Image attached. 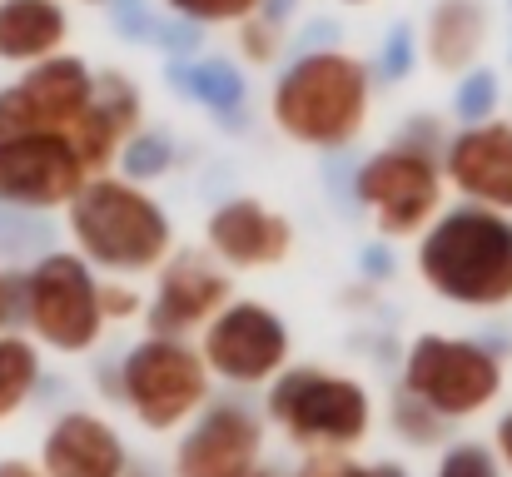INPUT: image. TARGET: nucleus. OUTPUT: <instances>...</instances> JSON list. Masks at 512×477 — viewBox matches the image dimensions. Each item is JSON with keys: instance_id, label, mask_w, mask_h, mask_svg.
Masks as SVG:
<instances>
[{"instance_id": "27", "label": "nucleus", "mask_w": 512, "mask_h": 477, "mask_svg": "<svg viewBox=\"0 0 512 477\" xmlns=\"http://www.w3.org/2000/svg\"><path fill=\"white\" fill-rule=\"evenodd\" d=\"M170 169H174V140L160 135V130H140L125 145V155H120V174L140 179V184H150L155 174H170Z\"/></svg>"}, {"instance_id": "2", "label": "nucleus", "mask_w": 512, "mask_h": 477, "mask_svg": "<svg viewBox=\"0 0 512 477\" xmlns=\"http://www.w3.org/2000/svg\"><path fill=\"white\" fill-rule=\"evenodd\" d=\"M413 269L423 289L468 314L512 309V214L483 204H448L418 239Z\"/></svg>"}, {"instance_id": "31", "label": "nucleus", "mask_w": 512, "mask_h": 477, "mask_svg": "<svg viewBox=\"0 0 512 477\" xmlns=\"http://www.w3.org/2000/svg\"><path fill=\"white\" fill-rule=\"evenodd\" d=\"M25 323V274L0 269V333H15Z\"/></svg>"}, {"instance_id": "28", "label": "nucleus", "mask_w": 512, "mask_h": 477, "mask_svg": "<svg viewBox=\"0 0 512 477\" xmlns=\"http://www.w3.org/2000/svg\"><path fill=\"white\" fill-rule=\"evenodd\" d=\"M100 309H105V323H135L145 318V294L135 289V279H100Z\"/></svg>"}, {"instance_id": "35", "label": "nucleus", "mask_w": 512, "mask_h": 477, "mask_svg": "<svg viewBox=\"0 0 512 477\" xmlns=\"http://www.w3.org/2000/svg\"><path fill=\"white\" fill-rule=\"evenodd\" d=\"M249 477H294V468H274V463H259Z\"/></svg>"}, {"instance_id": "36", "label": "nucleus", "mask_w": 512, "mask_h": 477, "mask_svg": "<svg viewBox=\"0 0 512 477\" xmlns=\"http://www.w3.org/2000/svg\"><path fill=\"white\" fill-rule=\"evenodd\" d=\"M125 477H160V473H155V468H145V463H130V473Z\"/></svg>"}, {"instance_id": "9", "label": "nucleus", "mask_w": 512, "mask_h": 477, "mask_svg": "<svg viewBox=\"0 0 512 477\" xmlns=\"http://www.w3.org/2000/svg\"><path fill=\"white\" fill-rule=\"evenodd\" d=\"M199 353L214 383L229 388H269L294 363V333L284 314L264 299H229L224 314L199 333Z\"/></svg>"}, {"instance_id": "37", "label": "nucleus", "mask_w": 512, "mask_h": 477, "mask_svg": "<svg viewBox=\"0 0 512 477\" xmlns=\"http://www.w3.org/2000/svg\"><path fill=\"white\" fill-rule=\"evenodd\" d=\"M343 5H368V0H343Z\"/></svg>"}, {"instance_id": "20", "label": "nucleus", "mask_w": 512, "mask_h": 477, "mask_svg": "<svg viewBox=\"0 0 512 477\" xmlns=\"http://www.w3.org/2000/svg\"><path fill=\"white\" fill-rule=\"evenodd\" d=\"M174 90H184L189 100H199L204 110H214V115L229 120V115L244 105L249 80H244V70H239L234 60H224V55H204V60L174 65Z\"/></svg>"}, {"instance_id": "1", "label": "nucleus", "mask_w": 512, "mask_h": 477, "mask_svg": "<svg viewBox=\"0 0 512 477\" xmlns=\"http://www.w3.org/2000/svg\"><path fill=\"white\" fill-rule=\"evenodd\" d=\"M373 95H378L373 60L339 45H314L279 70L269 90V120L284 140L329 155V150H348L368 130Z\"/></svg>"}, {"instance_id": "33", "label": "nucleus", "mask_w": 512, "mask_h": 477, "mask_svg": "<svg viewBox=\"0 0 512 477\" xmlns=\"http://www.w3.org/2000/svg\"><path fill=\"white\" fill-rule=\"evenodd\" d=\"M0 477H45V468L30 458H0Z\"/></svg>"}, {"instance_id": "23", "label": "nucleus", "mask_w": 512, "mask_h": 477, "mask_svg": "<svg viewBox=\"0 0 512 477\" xmlns=\"http://www.w3.org/2000/svg\"><path fill=\"white\" fill-rule=\"evenodd\" d=\"M433 477H508L503 458L493 443H478V438H458L438 453L433 463Z\"/></svg>"}, {"instance_id": "6", "label": "nucleus", "mask_w": 512, "mask_h": 477, "mask_svg": "<svg viewBox=\"0 0 512 477\" xmlns=\"http://www.w3.org/2000/svg\"><path fill=\"white\" fill-rule=\"evenodd\" d=\"M45 353L85 358L105 338V309H100V269L80 259L75 249L35 254L25 269V323H20Z\"/></svg>"}, {"instance_id": "5", "label": "nucleus", "mask_w": 512, "mask_h": 477, "mask_svg": "<svg viewBox=\"0 0 512 477\" xmlns=\"http://www.w3.org/2000/svg\"><path fill=\"white\" fill-rule=\"evenodd\" d=\"M264 418L299 453H314V448L353 453L368 443V433L378 423L368 383L343 368H324V363H289L264 388Z\"/></svg>"}, {"instance_id": "30", "label": "nucleus", "mask_w": 512, "mask_h": 477, "mask_svg": "<svg viewBox=\"0 0 512 477\" xmlns=\"http://www.w3.org/2000/svg\"><path fill=\"white\" fill-rule=\"evenodd\" d=\"M413 50H423V45L413 40V30H408V25H393V30H388V45H383V60H373L378 75H383V80H403V75L413 70Z\"/></svg>"}, {"instance_id": "34", "label": "nucleus", "mask_w": 512, "mask_h": 477, "mask_svg": "<svg viewBox=\"0 0 512 477\" xmlns=\"http://www.w3.org/2000/svg\"><path fill=\"white\" fill-rule=\"evenodd\" d=\"M363 477H413V473H408L403 463H388V458H383V463H363Z\"/></svg>"}, {"instance_id": "8", "label": "nucleus", "mask_w": 512, "mask_h": 477, "mask_svg": "<svg viewBox=\"0 0 512 477\" xmlns=\"http://www.w3.org/2000/svg\"><path fill=\"white\" fill-rule=\"evenodd\" d=\"M448 174L443 155L418 150L408 140H393L353 169V199L373 219L378 239H418L448 204Z\"/></svg>"}, {"instance_id": "26", "label": "nucleus", "mask_w": 512, "mask_h": 477, "mask_svg": "<svg viewBox=\"0 0 512 477\" xmlns=\"http://www.w3.org/2000/svg\"><path fill=\"white\" fill-rule=\"evenodd\" d=\"M498 100H503L498 75L493 70H468L453 90V115H458V125H483V120L498 115Z\"/></svg>"}, {"instance_id": "15", "label": "nucleus", "mask_w": 512, "mask_h": 477, "mask_svg": "<svg viewBox=\"0 0 512 477\" xmlns=\"http://www.w3.org/2000/svg\"><path fill=\"white\" fill-rule=\"evenodd\" d=\"M443 174L458 199L512 214V120L458 125L443 150Z\"/></svg>"}, {"instance_id": "7", "label": "nucleus", "mask_w": 512, "mask_h": 477, "mask_svg": "<svg viewBox=\"0 0 512 477\" xmlns=\"http://www.w3.org/2000/svg\"><path fill=\"white\" fill-rule=\"evenodd\" d=\"M408 393H418L428 408H438L448 423H468L488 413L503 398L508 368L503 353L483 338L468 333H418L403 353V378Z\"/></svg>"}, {"instance_id": "12", "label": "nucleus", "mask_w": 512, "mask_h": 477, "mask_svg": "<svg viewBox=\"0 0 512 477\" xmlns=\"http://www.w3.org/2000/svg\"><path fill=\"white\" fill-rule=\"evenodd\" d=\"M269 418L244 398H219L174 438L170 477H249L264 463Z\"/></svg>"}, {"instance_id": "18", "label": "nucleus", "mask_w": 512, "mask_h": 477, "mask_svg": "<svg viewBox=\"0 0 512 477\" xmlns=\"http://www.w3.org/2000/svg\"><path fill=\"white\" fill-rule=\"evenodd\" d=\"M488 35H493V10L483 0H433L418 45L438 75H468L478 70Z\"/></svg>"}, {"instance_id": "29", "label": "nucleus", "mask_w": 512, "mask_h": 477, "mask_svg": "<svg viewBox=\"0 0 512 477\" xmlns=\"http://www.w3.org/2000/svg\"><path fill=\"white\" fill-rule=\"evenodd\" d=\"M294 477H363V463L348 448H314V453H299Z\"/></svg>"}, {"instance_id": "13", "label": "nucleus", "mask_w": 512, "mask_h": 477, "mask_svg": "<svg viewBox=\"0 0 512 477\" xmlns=\"http://www.w3.org/2000/svg\"><path fill=\"white\" fill-rule=\"evenodd\" d=\"M229 299H234V274L209 249H174L150 274L145 323L150 333H165V338H194L224 314Z\"/></svg>"}, {"instance_id": "4", "label": "nucleus", "mask_w": 512, "mask_h": 477, "mask_svg": "<svg viewBox=\"0 0 512 477\" xmlns=\"http://www.w3.org/2000/svg\"><path fill=\"white\" fill-rule=\"evenodd\" d=\"M110 403H120L145 433H184L209 403H214V373L189 338L145 333L135 348H125L105 378Z\"/></svg>"}, {"instance_id": "3", "label": "nucleus", "mask_w": 512, "mask_h": 477, "mask_svg": "<svg viewBox=\"0 0 512 477\" xmlns=\"http://www.w3.org/2000/svg\"><path fill=\"white\" fill-rule=\"evenodd\" d=\"M65 229H70V249L110 279H150L179 249L170 209L120 169L90 174V184L65 209Z\"/></svg>"}, {"instance_id": "19", "label": "nucleus", "mask_w": 512, "mask_h": 477, "mask_svg": "<svg viewBox=\"0 0 512 477\" xmlns=\"http://www.w3.org/2000/svg\"><path fill=\"white\" fill-rule=\"evenodd\" d=\"M70 45L65 0H0V65L30 70Z\"/></svg>"}, {"instance_id": "14", "label": "nucleus", "mask_w": 512, "mask_h": 477, "mask_svg": "<svg viewBox=\"0 0 512 477\" xmlns=\"http://www.w3.org/2000/svg\"><path fill=\"white\" fill-rule=\"evenodd\" d=\"M294 219L264 204L259 194H234L209 209L204 219V249L229 269V274H264L279 269L294 254Z\"/></svg>"}, {"instance_id": "10", "label": "nucleus", "mask_w": 512, "mask_h": 477, "mask_svg": "<svg viewBox=\"0 0 512 477\" xmlns=\"http://www.w3.org/2000/svg\"><path fill=\"white\" fill-rule=\"evenodd\" d=\"M95 85H100V70L75 50H60V55L20 70V80H10L0 90V140L70 135L80 125V115L90 110Z\"/></svg>"}, {"instance_id": "22", "label": "nucleus", "mask_w": 512, "mask_h": 477, "mask_svg": "<svg viewBox=\"0 0 512 477\" xmlns=\"http://www.w3.org/2000/svg\"><path fill=\"white\" fill-rule=\"evenodd\" d=\"M388 428H393V438L398 443H408V448H448V418L438 413V408H428L418 393H408L403 383H398V393L388 398Z\"/></svg>"}, {"instance_id": "16", "label": "nucleus", "mask_w": 512, "mask_h": 477, "mask_svg": "<svg viewBox=\"0 0 512 477\" xmlns=\"http://www.w3.org/2000/svg\"><path fill=\"white\" fill-rule=\"evenodd\" d=\"M35 463L45 468V477H125L135 458L125 448V433L105 413L65 408L45 428Z\"/></svg>"}, {"instance_id": "25", "label": "nucleus", "mask_w": 512, "mask_h": 477, "mask_svg": "<svg viewBox=\"0 0 512 477\" xmlns=\"http://www.w3.org/2000/svg\"><path fill=\"white\" fill-rule=\"evenodd\" d=\"M234 50H239L244 65H274L284 55V20H274L264 10L249 15V20H239L234 25Z\"/></svg>"}, {"instance_id": "11", "label": "nucleus", "mask_w": 512, "mask_h": 477, "mask_svg": "<svg viewBox=\"0 0 512 477\" xmlns=\"http://www.w3.org/2000/svg\"><path fill=\"white\" fill-rule=\"evenodd\" d=\"M90 184V169L70 135H10L0 140V209L65 214Z\"/></svg>"}, {"instance_id": "17", "label": "nucleus", "mask_w": 512, "mask_h": 477, "mask_svg": "<svg viewBox=\"0 0 512 477\" xmlns=\"http://www.w3.org/2000/svg\"><path fill=\"white\" fill-rule=\"evenodd\" d=\"M140 130H145V95H140V85L130 75H120V70H100L95 100L80 115V125L70 130L85 169L90 174H110L120 164V155H125V145Z\"/></svg>"}, {"instance_id": "32", "label": "nucleus", "mask_w": 512, "mask_h": 477, "mask_svg": "<svg viewBox=\"0 0 512 477\" xmlns=\"http://www.w3.org/2000/svg\"><path fill=\"white\" fill-rule=\"evenodd\" d=\"M493 448H498V458H503V468L512 477V408L498 418V428H493Z\"/></svg>"}, {"instance_id": "24", "label": "nucleus", "mask_w": 512, "mask_h": 477, "mask_svg": "<svg viewBox=\"0 0 512 477\" xmlns=\"http://www.w3.org/2000/svg\"><path fill=\"white\" fill-rule=\"evenodd\" d=\"M165 5V15H179V20H189V25H199V30H214V25H239V20H249V15H259L269 0H160Z\"/></svg>"}, {"instance_id": "21", "label": "nucleus", "mask_w": 512, "mask_h": 477, "mask_svg": "<svg viewBox=\"0 0 512 477\" xmlns=\"http://www.w3.org/2000/svg\"><path fill=\"white\" fill-rule=\"evenodd\" d=\"M40 378H45L40 343L25 328L0 333V423H10L30 408V398L40 393Z\"/></svg>"}]
</instances>
